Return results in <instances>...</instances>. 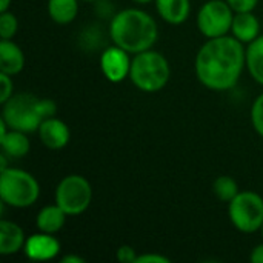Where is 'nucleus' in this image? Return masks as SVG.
Segmentation results:
<instances>
[{"instance_id": "nucleus-1", "label": "nucleus", "mask_w": 263, "mask_h": 263, "mask_svg": "<svg viewBox=\"0 0 263 263\" xmlns=\"http://www.w3.org/2000/svg\"><path fill=\"white\" fill-rule=\"evenodd\" d=\"M245 66L247 48L234 35L208 39L200 46L194 62L199 82L211 91L234 88Z\"/></svg>"}, {"instance_id": "nucleus-2", "label": "nucleus", "mask_w": 263, "mask_h": 263, "mask_svg": "<svg viewBox=\"0 0 263 263\" xmlns=\"http://www.w3.org/2000/svg\"><path fill=\"white\" fill-rule=\"evenodd\" d=\"M109 35L114 45L129 54L151 49L159 39V26L151 14L137 8H126L112 15Z\"/></svg>"}, {"instance_id": "nucleus-3", "label": "nucleus", "mask_w": 263, "mask_h": 263, "mask_svg": "<svg viewBox=\"0 0 263 263\" xmlns=\"http://www.w3.org/2000/svg\"><path fill=\"white\" fill-rule=\"evenodd\" d=\"M57 105L51 99L37 97L31 92L12 94L5 103L2 120L9 129H18L26 134L35 133L43 120L55 116Z\"/></svg>"}, {"instance_id": "nucleus-4", "label": "nucleus", "mask_w": 263, "mask_h": 263, "mask_svg": "<svg viewBox=\"0 0 263 263\" xmlns=\"http://www.w3.org/2000/svg\"><path fill=\"white\" fill-rule=\"evenodd\" d=\"M170 77L171 66L168 59L162 52L151 48L143 52L134 54L129 79L137 89L143 92H157L168 85Z\"/></svg>"}, {"instance_id": "nucleus-5", "label": "nucleus", "mask_w": 263, "mask_h": 263, "mask_svg": "<svg viewBox=\"0 0 263 263\" xmlns=\"http://www.w3.org/2000/svg\"><path fill=\"white\" fill-rule=\"evenodd\" d=\"M40 196L37 179L25 170L6 168L0 171V199L12 208L32 206Z\"/></svg>"}, {"instance_id": "nucleus-6", "label": "nucleus", "mask_w": 263, "mask_h": 263, "mask_svg": "<svg viewBox=\"0 0 263 263\" xmlns=\"http://www.w3.org/2000/svg\"><path fill=\"white\" fill-rule=\"evenodd\" d=\"M228 217L240 233L253 234L260 231L263 227V197L254 191H240L228 203Z\"/></svg>"}, {"instance_id": "nucleus-7", "label": "nucleus", "mask_w": 263, "mask_h": 263, "mask_svg": "<svg viewBox=\"0 0 263 263\" xmlns=\"http://www.w3.org/2000/svg\"><path fill=\"white\" fill-rule=\"evenodd\" d=\"M54 200L66 216H80L91 205L92 186L86 177L80 174H69L55 186Z\"/></svg>"}, {"instance_id": "nucleus-8", "label": "nucleus", "mask_w": 263, "mask_h": 263, "mask_svg": "<svg viewBox=\"0 0 263 263\" xmlns=\"http://www.w3.org/2000/svg\"><path fill=\"white\" fill-rule=\"evenodd\" d=\"M234 14L227 0H208L197 12V28L206 39L228 35Z\"/></svg>"}, {"instance_id": "nucleus-9", "label": "nucleus", "mask_w": 263, "mask_h": 263, "mask_svg": "<svg viewBox=\"0 0 263 263\" xmlns=\"http://www.w3.org/2000/svg\"><path fill=\"white\" fill-rule=\"evenodd\" d=\"M131 62L129 52L123 48L112 45L106 48L100 55V69L105 76V79L111 83H120L126 77H129L131 71Z\"/></svg>"}, {"instance_id": "nucleus-10", "label": "nucleus", "mask_w": 263, "mask_h": 263, "mask_svg": "<svg viewBox=\"0 0 263 263\" xmlns=\"http://www.w3.org/2000/svg\"><path fill=\"white\" fill-rule=\"evenodd\" d=\"M23 251L29 260L46 262V260H52L59 256L60 242L54 237V234L39 231L37 234L26 237Z\"/></svg>"}, {"instance_id": "nucleus-11", "label": "nucleus", "mask_w": 263, "mask_h": 263, "mask_svg": "<svg viewBox=\"0 0 263 263\" xmlns=\"http://www.w3.org/2000/svg\"><path fill=\"white\" fill-rule=\"evenodd\" d=\"M37 133H39L40 142L48 149H54V151L65 148L71 139V131H69L68 125L62 119H57L55 116L43 120L42 125L39 126Z\"/></svg>"}, {"instance_id": "nucleus-12", "label": "nucleus", "mask_w": 263, "mask_h": 263, "mask_svg": "<svg viewBox=\"0 0 263 263\" xmlns=\"http://www.w3.org/2000/svg\"><path fill=\"white\" fill-rule=\"evenodd\" d=\"M262 28L263 26L260 25L259 18L254 15L253 11L236 12L233 18V25H231V35H234L243 45H248L260 35Z\"/></svg>"}, {"instance_id": "nucleus-13", "label": "nucleus", "mask_w": 263, "mask_h": 263, "mask_svg": "<svg viewBox=\"0 0 263 263\" xmlns=\"http://www.w3.org/2000/svg\"><path fill=\"white\" fill-rule=\"evenodd\" d=\"M25 68V54L12 39L0 40V72L17 76Z\"/></svg>"}, {"instance_id": "nucleus-14", "label": "nucleus", "mask_w": 263, "mask_h": 263, "mask_svg": "<svg viewBox=\"0 0 263 263\" xmlns=\"http://www.w3.org/2000/svg\"><path fill=\"white\" fill-rule=\"evenodd\" d=\"M25 231L11 220H0V254L11 256L25 248Z\"/></svg>"}, {"instance_id": "nucleus-15", "label": "nucleus", "mask_w": 263, "mask_h": 263, "mask_svg": "<svg viewBox=\"0 0 263 263\" xmlns=\"http://www.w3.org/2000/svg\"><path fill=\"white\" fill-rule=\"evenodd\" d=\"M156 9L162 20L170 25H182L191 12L190 0H154Z\"/></svg>"}, {"instance_id": "nucleus-16", "label": "nucleus", "mask_w": 263, "mask_h": 263, "mask_svg": "<svg viewBox=\"0 0 263 263\" xmlns=\"http://www.w3.org/2000/svg\"><path fill=\"white\" fill-rule=\"evenodd\" d=\"M0 145H2V151L11 159H22L31 149L28 134L18 129H8L2 133Z\"/></svg>"}, {"instance_id": "nucleus-17", "label": "nucleus", "mask_w": 263, "mask_h": 263, "mask_svg": "<svg viewBox=\"0 0 263 263\" xmlns=\"http://www.w3.org/2000/svg\"><path fill=\"white\" fill-rule=\"evenodd\" d=\"M66 217H68L66 213L57 203L46 205L39 211L35 217V225H37V230L42 233L55 234L63 228Z\"/></svg>"}, {"instance_id": "nucleus-18", "label": "nucleus", "mask_w": 263, "mask_h": 263, "mask_svg": "<svg viewBox=\"0 0 263 263\" xmlns=\"http://www.w3.org/2000/svg\"><path fill=\"white\" fill-rule=\"evenodd\" d=\"M80 0H48V14L52 22L68 25L76 20L79 14Z\"/></svg>"}, {"instance_id": "nucleus-19", "label": "nucleus", "mask_w": 263, "mask_h": 263, "mask_svg": "<svg viewBox=\"0 0 263 263\" xmlns=\"http://www.w3.org/2000/svg\"><path fill=\"white\" fill-rule=\"evenodd\" d=\"M247 69L253 80L263 86V35L247 45Z\"/></svg>"}, {"instance_id": "nucleus-20", "label": "nucleus", "mask_w": 263, "mask_h": 263, "mask_svg": "<svg viewBox=\"0 0 263 263\" xmlns=\"http://www.w3.org/2000/svg\"><path fill=\"white\" fill-rule=\"evenodd\" d=\"M213 193H214V196L220 202L230 203L240 191H239L237 182L233 177H230V176H220L213 183Z\"/></svg>"}, {"instance_id": "nucleus-21", "label": "nucleus", "mask_w": 263, "mask_h": 263, "mask_svg": "<svg viewBox=\"0 0 263 263\" xmlns=\"http://www.w3.org/2000/svg\"><path fill=\"white\" fill-rule=\"evenodd\" d=\"M18 31V20L17 17L9 12H0V39H12Z\"/></svg>"}, {"instance_id": "nucleus-22", "label": "nucleus", "mask_w": 263, "mask_h": 263, "mask_svg": "<svg viewBox=\"0 0 263 263\" xmlns=\"http://www.w3.org/2000/svg\"><path fill=\"white\" fill-rule=\"evenodd\" d=\"M251 123L254 131L263 137V92L256 97L251 106Z\"/></svg>"}, {"instance_id": "nucleus-23", "label": "nucleus", "mask_w": 263, "mask_h": 263, "mask_svg": "<svg viewBox=\"0 0 263 263\" xmlns=\"http://www.w3.org/2000/svg\"><path fill=\"white\" fill-rule=\"evenodd\" d=\"M14 94V82L12 76L0 72V102L2 105Z\"/></svg>"}, {"instance_id": "nucleus-24", "label": "nucleus", "mask_w": 263, "mask_h": 263, "mask_svg": "<svg viewBox=\"0 0 263 263\" xmlns=\"http://www.w3.org/2000/svg\"><path fill=\"white\" fill-rule=\"evenodd\" d=\"M137 257L139 254L131 245H122L116 253V259L120 263H137Z\"/></svg>"}, {"instance_id": "nucleus-25", "label": "nucleus", "mask_w": 263, "mask_h": 263, "mask_svg": "<svg viewBox=\"0 0 263 263\" xmlns=\"http://www.w3.org/2000/svg\"><path fill=\"white\" fill-rule=\"evenodd\" d=\"M234 12H250L259 5V0H227Z\"/></svg>"}, {"instance_id": "nucleus-26", "label": "nucleus", "mask_w": 263, "mask_h": 263, "mask_svg": "<svg viewBox=\"0 0 263 263\" xmlns=\"http://www.w3.org/2000/svg\"><path fill=\"white\" fill-rule=\"evenodd\" d=\"M171 260L162 254L157 253H148V254H139L137 263H170Z\"/></svg>"}, {"instance_id": "nucleus-27", "label": "nucleus", "mask_w": 263, "mask_h": 263, "mask_svg": "<svg viewBox=\"0 0 263 263\" xmlns=\"http://www.w3.org/2000/svg\"><path fill=\"white\" fill-rule=\"evenodd\" d=\"M250 260L253 263H263V243L253 248V251L250 254Z\"/></svg>"}, {"instance_id": "nucleus-28", "label": "nucleus", "mask_w": 263, "mask_h": 263, "mask_svg": "<svg viewBox=\"0 0 263 263\" xmlns=\"http://www.w3.org/2000/svg\"><path fill=\"white\" fill-rule=\"evenodd\" d=\"M62 263H85V259L83 257H79V256H72V254H68V256H63L62 259Z\"/></svg>"}, {"instance_id": "nucleus-29", "label": "nucleus", "mask_w": 263, "mask_h": 263, "mask_svg": "<svg viewBox=\"0 0 263 263\" xmlns=\"http://www.w3.org/2000/svg\"><path fill=\"white\" fill-rule=\"evenodd\" d=\"M11 2H12V0H0V12L8 11V8H9Z\"/></svg>"}, {"instance_id": "nucleus-30", "label": "nucleus", "mask_w": 263, "mask_h": 263, "mask_svg": "<svg viewBox=\"0 0 263 263\" xmlns=\"http://www.w3.org/2000/svg\"><path fill=\"white\" fill-rule=\"evenodd\" d=\"M136 3H148V2H153V0H133Z\"/></svg>"}, {"instance_id": "nucleus-31", "label": "nucleus", "mask_w": 263, "mask_h": 263, "mask_svg": "<svg viewBox=\"0 0 263 263\" xmlns=\"http://www.w3.org/2000/svg\"><path fill=\"white\" fill-rule=\"evenodd\" d=\"M82 2H99V0H82Z\"/></svg>"}, {"instance_id": "nucleus-32", "label": "nucleus", "mask_w": 263, "mask_h": 263, "mask_svg": "<svg viewBox=\"0 0 263 263\" xmlns=\"http://www.w3.org/2000/svg\"><path fill=\"white\" fill-rule=\"evenodd\" d=\"M260 231H262V236H263V227H262V230H260Z\"/></svg>"}, {"instance_id": "nucleus-33", "label": "nucleus", "mask_w": 263, "mask_h": 263, "mask_svg": "<svg viewBox=\"0 0 263 263\" xmlns=\"http://www.w3.org/2000/svg\"><path fill=\"white\" fill-rule=\"evenodd\" d=\"M262 26H263V25H262Z\"/></svg>"}]
</instances>
